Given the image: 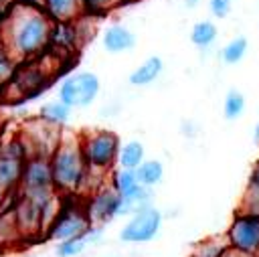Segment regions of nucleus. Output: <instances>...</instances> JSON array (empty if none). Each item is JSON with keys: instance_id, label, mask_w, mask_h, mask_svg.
<instances>
[{"instance_id": "obj_29", "label": "nucleus", "mask_w": 259, "mask_h": 257, "mask_svg": "<svg viewBox=\"0 0 259 257\" xmlns=\"http://www.w3.org/2000/svg\"><path fill=\"white\" fill-rule=\"evenodd\" d=\"M18 59L8 51V47L0 40V83L8 85V81L12 79L14 71H16Z\"/></svg>"}, {"instance_id": "obj_28", "label": "nucleus", "mask_w": 259, "mask_h": 257, "mask_svg": "<svg viewBox=\"0 0 259 257\" xmlns=\"http://www.w3.org/2000/svg\"><path fill=\"white\" fill-rule=\"evenodd\" d=\"M87 239L81 235V237H71V239H65V241H57V247H55V253L59 257H77L85 251L87 247Z\"/></svg>"}, {"instance_id": "obj_13", "label": "nucleus", "mask_w": 259, "mask_h": 257, "mask_svg": "<svg viewBox=\"0 0 259 257\" xmlns=\"http://www.w3.org/2000/svg\"><path fill=\"white\" fill-rule=\"evenodd\" d=\"M14 217H16V225L22 233V239H32V237H40V233L45 231V221H42V204L36 202L30 196L18 194L14 206Z\"/></svg>"}, {"instance_id": "obj_23", "label": "nucleus", "mask_w": 259, "mask_h": 257, "mask_svg": "<svg viewBox=\"0 0 259 257\" xmlns=\"http://www.w3.org/2000/svg\"><path fill=\"white\" fill-rule=\"evenodd\" d=\"M18 241H24L22 239V233L16 225V217H14V210H0V247H6V245H12V243H18Z\"/></svg>"}, {"instance_id": "obj_37", "label": "nucleus", "mask_w": 259, "mask_h": 257, "mask_svg": "<svg viewBox=\"0 0 259 257\" xmlns=\"http://www.w3.org/2000/svg\"><path fill=\"white\" fill-rule=\"evenodd\" d=\"M8 101V95H6V85L0 83V105H4Z\"/></svg>"}, {"instance_id": "obj_5", "label": "nucleus", "mask_w": 259, "mask_h": 257, "mask_svg": "<svg viewBox=\"0 0 259 257\" xmlns=\"http://www.w3.org/2000/svg\"><path fill=\"white\" fill-rule=\"evenodd\" d=\"M81 146L89 168L107 174L117 164L121 140L111 130H91L81 132Z\"/></svg>"}, {"instance_id": "obj_14", "label": "nucleus", "mask_w": 259, "mask_h": 257, "mask_svg": "<svg viewBox=\"0 0 259 257\" xmlns=\"http://www.w3.org/2000/svg\"><path fill=\"white\" fill-rule=\"evenodd\" d=\"M103 49L111 55L130 53L136 47V34L125 24H109L101 34Z\"/></svg>"}, {"instance_id": "obj_11", "label": "nucleus", "mask_w": 259, "mask_h": 257, "mask_svg": "<svg viewBox=\"0 0 259 257\" xmlns=\"http://www.w3.org/2000/svg\"><path fill=\"white\" fill-rule=\"evenodd\" d=\"M227 239L231 247L259 255V215L237 212L227 231Z\"/></svg>"}, {"instance_id": "obj_22", "label": "nucleus", "mask_w": 259, "mask_h": 257, "mask_svg": "<svg viewBox=\"0 0 259 257\" xmlns=\"http://www.w3.org/2000/svg\"><path fill=\"white\" fill-rule=\"evenodd\" d=\"M136 176L138 182L146 188H154L162 182L164 178V164L160 160H144L138 168H136Z\"/></svg>"}, {"instance_id": "obj_18", "label": "nucleus", "mask_w": 259, "mask_h": 257, "mask_svg": "<svg viewBox=\"0 0 259 257\" xmlns=\"http://www.w3.org/2000/svg\"><path fill=\"white\" fill-rule=\"evenodd\" d=\"M71 111H73V109H71L63 99L57 97V99L45 101V103L38 107V117L45 119V121H49V123H53V125L63 127V125L69 121Z\"/></svg>"}, {"instance_id": "obj_7", "label": "nucleus", "mask_w": 259, "mask_h": 257, "mask_svg": "<svg viewBox=\"0 0 259 257\" xmlns=\"http://www.w3.org/2000/svg\"><path fill=\"white\" fill-rule=\"evenodd\" d=\"M101 91V81L93 71H75L69 73L57 89V97L63 99L71 109L91 105Z\"/></svg>"}, {"instance_id": "obj_10", "label": "nucleus", "mask_w": 259, "mask_h": 257, "mask_svg": "<svg viewBox=\"0 0 259 257\" xmlns=\"http://www.w3.org/2000/svg\"><path fill=\"white\" fill-rule=\"evenodd\" d=\"M160 227H162V212L156 206L148 204L127 219V223L119 231V241H123V243H148L158 235Z\"/></svg>"}, {"instance_id": "obj_39", "label": "nucleus", "mask_w": 259, "mask_h": 257, "mask_svg": "<svg viewBox=\"0 0 259 257\" xmlns=\"http://www.w3.org/2000/svg\"><path fill=\"white\" fill-rule=\"evenodd\" d=\"M4 200H6V190L0 186V210H2V204H4Z\"/></svg>"}, {"instance_id": "obj_12", "label": "nucleus", "mask_w": 259, "mask_h": 257, "mask_svg": "<svg viewBox=\"0 0 259 257\" xmlns=\"http://www.w3.org/2000/svg\"><path fill=\"white\" fill-rule=\"evenodd\" d=\"M119 204H121V194L111 184H103L99 190H95L91 196L85 198L89 221L91 225H99V227L117 219Z\"/></svg>"}, {"instance_id": "obj_33", "label": "nucleus", "mask_w": 259, "mask_h": 257, "mask_svg": "<svg viewBox=\"0 0 259 257\" xmlns=\"http://www.w3.org/2000/svg\"><path fill=\"white\" fill-rule=\"evenodd\" d=\"M182 134L188 136V138H194V136L198 134V132H196V123L190 121V119H188V121H182Z\"/></svg>"}, {"instance_id": "obj_38", "label": "nucleus", "mask_w": 259, "mask_h": 257, "mask_svg": "<svg viewBox=\"0 0 259 257\" xmlns=\"http://www.w3.org/2000/svg\"><path fill=\"white\" fill-rule=\"evenodd\" d=\"M253 140L259 144V121L255 123V127H253Z\"/></svg>"}, {"instance_id": "obj_9", "label": "nucleus", "mask_w": 259, "mask_h": 257, "mask_svg": "<svg viewBox=\"0 0 259 257\" xmlns=\"http://www.w3.org/2000/svg\"><path fill=\"white\" fill-rule=\"evenodd\" d=\"M28 152L20 136L0 146V186L6 192H14L20 186Z\"/></svg>"}, {"instance_id": "obj_30", "label": "nucleus", "mask_w": 259, "mask_h": 257, "mask_svg": "<svg viewBox=\"0 0 259 257\" xmlns=\"http://www.w3.org/2000/svg\"><path fill=\"white\" fill-rule=\"evenodd\" d=\"M121 0H81V6H83V14L87 16H103L107 14L109 10H113Z\"/></svg>"}, {"instance_id": "obj_6", "label": "nucleus", "mask_w": 259, "mask_h": 257, "mask_svg": "<svg viewBox=\"0 0 259 257\" xmlns=\"http://www.w3.org/2000/svg\"><path fill=\"white\" fill-rule=\"evenodd\" d=\"M18 194L30 196L40 204H47L55 194H59V190L55 188V180H53L51 158H45V156L26 158Z\"/></svg>"}, {"instance_id": "obj_15", "label": "nucleus", "mask_w": 259, "mask_h": 257, "mask_svg": "<svg viewBox=\"0 0 259 257\" xmlns=\"http://www.w3.org/2000/svg\"><path fill=\"white\" fill-rule=\"evenodd\" d=\"M162 71H164V61H162V57L152 55V57L144 59V61L130 73L127 81H130L132 87H148V85H152V83L162 75Z\"/></svg>"}, {"instance_id": "obj_32", "label": "nucleus", "mask_w": 259, "mask_h": 257, "mask_svg": "<svg viewBox=\"0 0 259 257\" xmlns=\"http://www.w3.org/2000/svg\"><path fill=\"white\" fill-rule=\"evenodd\" d=\"M221 257H259V255H253V253H247V251H241V249H235V247L229 245V247L223 251Z\"/></svg>"}, {"instance_id": "obj_36", "label": "nucleus", "mask_w": 259, "mask_h": 257, "mask_svg": "<svg viewBox=\"0 0 259 257\" xmlns=\"http://www.w3.org/2000/svg\"><path fill=\"white\" fill-rule=\"evenodd\" d=\"M14 6V0H0V12H8Z\"/></svg>"}, {"instance_id": "obj_21", "label": "nucleus", "mask_w": 259, "mask_h": 257, "mask_svg": "<svg viewBox=\"0 0 259 257\" xmlns=\"http://www.w3.org/2000/svg\"><path fill=\"white\" fill-rule=\"evenodd\" d=\"M146 160V148L140 140H130L121 146L119 156H117V166L119 168H130L136 170L142 162Z\"/></svg>"}, {"instance_id": "obj_19", "label": "nucleus", "mask_w": 259, "mask_h": 257, "mask_svg": "<svg viewBox=\"0 0 259 257\" xmlns=\"http://www.w3.org/2000/svg\"><path fill=\"white\" fill-rule=\"evenodd\" d=\"M152 188H146V186H138L134 192L121 196V204H119V210H117V217H132L134 212H138L140 208L148 206L152 202Z\"/></svg>"}, {"instance_id": "obj_35", "label": "nucleus", "mask_w": 259, "mask_h": 257, "mask_svg": "<svg viewBox=\"0 0 259 257\" xmlns=\"http://www.w3.org/2000/svg\"><path fill=\"white\" fill-rule=\"evenodd\" d=\"M200 2H202V0H182L184 8H188V10H194L196 6H200Z\"/></svg>"}, {"instance_id": "obj_4", "label": "nucleus", "mask_w": 259, "mask_h": 257, "mask_svg": "<svg viewBox=\"0 0 259 257\" xmlns=\"http://www.w3.org/2000/svg\"><path fill=\"white\" fill-rule=\"evenodd\" d=\"M91 227L85 198L79 194H63L61 208L57 217L45 231V237L51 241H65L71 237H81Z\"/></svg>"}, {"instance_id": "obj_31", "label": "nucleus", "mask_w": 259, "mask_h": 257, "mask_svg": "<svg viewBox=\"0 0 259 257\" xmlns=\"http://www.w3.org/2000/svg\"><path fill=\"white\" fill-rule=\"evenodd\" d=\"M233 8V0H208V12L214 16V18H225L229 16Z\"/></svg>"}, {"instance_id": "obj_20", "label": "nucleus", "mask_w": 259, "mask_h": 257, "mask_svg": "<svg viewBox=\"0 0 259 257\" xmlns=\"http://www.w3.org/2000/svg\"><path fill=\"white\" fill-rule=\"evenodd\" d=\"M219 36V28L212 20L208 18H202V20H196L190 28V42L198 49H208Z\"/></svg>"}, {"instance_id": "obj_17", "label": "nucleus", "mask_w": 259, "mask_h": 257, "mask_svg": "<svg viewBox=\"0 0 259 257\" xmlns=\"http://www.w3.org/2000/svg\"><path fill=\"white\" fill-rule=\"evenodd\" d=\"M239 212H251V215H259V162L253 166L241 202H239Z\"/></svg>"}, {"instance_id": "obj_24", "label": "nucleus", "mask_w": 259, "mask_h": 257, "mask_svg": "<svg viewBox=\"0 0 259 257\" xmlns=\"http://www.w3.org/2000/svg\"><path fill=\"white\" fill-rule=\"evenodd\" d=\"M227 247H229L227 235H225V237H208V239L198 241V243L192 247L190 257H221Z\"/></svg>"}, {"instance_id": "obj_16", "label": "nucleus", "mask_w": 259, "mask_h": 257, "mask_svg": "<svg viewBox=\"0 0 259 257\" xmlns=\"http://www.w3.org/2000/svg\"><path fill=\"white\" fill-rule=\"evenodd\" d=\"M42 10L53 22H71L83 14L81 0H42Z\"/></svg>"}, {"instance_id": "obj_25", "label": "nucleus", "mask_w": 259, "mask_h": 257, "mask_svg": "<svg viewBox=\"0 0 259 257\" xmlns=\"http://www.w3.org/2000/svg\"><path fill=\"white\" fill-rule=\"evenodd\" d=\"M109 184H111L121 196L134 192L138 186H142V184L138 182L136 170H130V168H117V170H113V172H111V178H109Z\"/></svg>"}, {"instance_id": "obj_1", "label": "nucleus", "mask_w": 259, "mask_h": 257, "mask_svg": "<svg viewBox=\"0 0 259 257\" xmlns=\"http://www.w3.org/2000/svg\"><path fill=\"white\" fill-rule=\"evenodd\" d=\"M53 26L55 22L42 8L14 2L0 26V40L18 61L36 59L47 53Z\"/></svg>"}, {"instance_id": "obj_27", "label": "nucleus", "mask_w": 259, "mask_h": 257, "mask_svg": "<svg viewBox=\"0 0 259 257\" xmlns=\"http://www.w3.org/2000/svg\"><path fill=\"white\" fill-rule=\"evenodd\" d=\"M245 107H247L245 95L239 89H229L227 95H225V101H223V115H225V119H229V121L239 119L243 115Z\"/></svg>"}, {"instance_id": "obj_26", "label": "nucleus", "mask_w": 259, "mask_h": 257, "mask_svg": "<svg viewBox=\"0 0 259 257\" xmlns=\"http://www.w3.org/2000/svg\"><path fill=\"white\" fill-rule=\"evenodd\" d=\"M247 49H249V40H247L243 34H239V36L231 38V40L221 49V59H223V63H227V65H237V63H241V61L245 59Z\"/></svg>"}, {"instance_id": "obj_2", "label": "nucleus", "mask_w": 259, "mask_h": 257, "mask_svg": "<svg viewBox=\"0 0 259 257\" xmlns=\"http://www.w3.org/2000/svg\"><path fill=\"white\" fill-rule=\"evenodd\" d=\"M55 188L61 194H77L79 186L89 170L85 152L81 146V134H63L61 144L51 156Z\"/></svg>"}, {"instance_id": "obj_3", "label": "nucleus", "mask_w": 259, "mask_h": 257, "mask_svg": "<svg viewBox=\"0 0 259 257\" xmlns=\"http://www.w3.org/2000/svg\"><path fill=\"white\" fill-rule=\"evenodd\" d=\"M57 75H59V69H53L47 63L45 55H40L36 59L18 61L14 75L6 85V95L16 97L18 103L30 101L38 93H42Z\"/></svg>"}, {"instance_id": "obj_8", "label": "nucleus", "mask_w": 259, "mask_h": 257, "mask_svg": "<svg viewBox=\"0 0 259 257\" xmlns=\"http://www.w3.org/2000/svg\"><path fill=\"white\" fill-rule=\"evenodd\" d=\"M20 138L26 146L28 158L30 156H45L51 158L53 152L57 150V146L61 144L63 132L59 125H53L45 119H40L38 115L34 119H28L20 132Z\"/></svg>"}, {"instance_id": "obj_34", "label": "nucleus", "mask_w": 259, "mask_h": 257, "mask_svg": "<svg viewBox=\"0 0 259 257\" xmlns=\"http://www.w3.org/2000/svg\"><path fill=\"white\" fill-rule=\"evenodd\" d=\"M16 4H22V6H36V8H42V0H14Z\"/></svg>"}]
</instances>
